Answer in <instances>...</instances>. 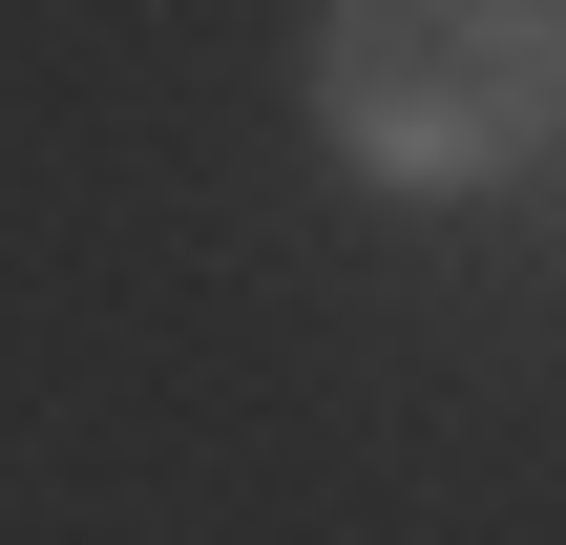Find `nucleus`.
<instances>
[{
	"label": "nucleus",
	"instance_id": "nucleus-1",
	"mask_svg": "<svg viewBox=\"0 0 566 545\" xmlns=\"http://www.w3.org/2000/svg\"><path fill=\"white\" fill-rule=\"evenodd\" d=\"M315 147L399 210L566 168V0H315Z\"/></svg>",
	"mask_w": 566,
	"mask_h": 545
}]
</instances>
